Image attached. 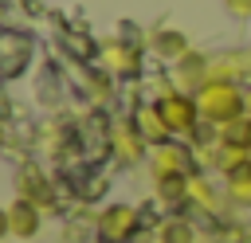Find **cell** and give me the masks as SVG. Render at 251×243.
Masks as SVG:
<instances>
[{
    "label": "cell",
    "mask_w": 251,
    "mask_h": 243,
    "mask_svg": "<svg viewBox=\"0 0 251 243\" xmlns=\"http://www.w3.org/2000/svg\"><path fill=\"white\" fill-rule=\"evenodd\" d=\"M196 106L208 125H227V122L243 118V90L235 82H204L196 94Z\"/></svg>",
    "instance_id": "obj_1"
},
{
    "label": "cell",
    "mask_w": 251,
    "mask_h": 243,
    "mask_svg": "<svg viewBox=\"0 0 251 243\" xmlns=\"http://www.w3.org/2000/svg\"><path fill=\"white\" fill-rule=\"evenodd\" d=\"M157 106H161V114H165V122H169V129H173V133H192V129H196V122H200L196 94L169 90V94H165Z\"/></svg>",
    "instance_id": "obj_2"
},
{
    "label": "cell",
    "mask_w": 251,
    "mask_h": 243,
    "mask_svg": "<svg viewBox=\"0 0 251 243\" xmlns=\"http://www.w3.org/2000/svg\"><path fill=\"white\" fill-rule=\"evenodd\" d=\"M98 231L106 243H126L133 231H137V208L129 204H110L102 216H98Z\"/></svg>",
    "instance_id": "obj_3"
},
{
    "label": "cell",
    "mask_w": 251,
    "mask_h": 243,
    "mask_svg": "<svg viewBox=\"0 0 251 243\" xmlns=\"http://www.w3.org/2000/svg\"><path fill=\"white\" fill-rule=\"evenodd\" d=\"M204 82H208V59H204L200 51L180 55L176 67H173V86H176L180 94H200Z\"/></svg>",
    "instance_id": "obj_4"
},
{
    "label": "cell",
    "mask_w": 251,
    "mask_h": 243,
    "mask_svg": "<svg viewBox=\"0 0 251 243\" xmlns=\"http://www.w3.org/2000/svg\"><path fill=\"white\" fill-rule=\"evenodd\" d=\"M149 172H153V180H169V176H188V157H184V149H176V145H153V153H149Z\"/></svg>",
    "instance_id": "obj_5"
},
{
    "label": "cell",
    "mask_w": 251,
    "mask_h": 243,
    "mask_svg": "<svg viewBox=\"0 0 251 243\" xmlns=\"http://www.w3.org/2000/svg\"><path fill=\"white\" fill-rule=\"evenodd\" d=\"M110 141H114V157H118V161H126V165H137V161L145 157V145H149V141L137 133V125H126V122H118V125H114Z\"/></svg>",
    "instance_id": "obj_6"
},
{
    "label": "cell",
    "mask_w": 251,
    "mask_h": 243,
    "mask_svg": "<svg viewBox=\"0 0 251 243\" xmlns=\"http://www.w3.org/2000/svg\"><path fill=\"white\" fill-rule=\"evenodd\" d=\"M133 125H137V133H141L149 145H165V141H169V133H173L157 102H153V106H137V114H133Z\"/></svg>",
    "instance_id": "obj_7"
},
{
    "label": "cell",
    "mask_w": 251,
    "mask_h": 243,
    "mask_svg": "<svg viewBox=\"0 0 251 243\" xmlns=\"http://www.w3.org/2000/svg\"><path fill=\"white\" fill-rule=\"evenodd\" d=\"M16 188H20V200H31L35 208H51L55 204V192H51V184L35 172V169H24L20 176H16Z\"/></svg>",
    "instance_id": "obj_8"
},
{
    "label": "cell",
    "mask_w": 251,
    "mask_h": 243,
    "mask_svg": "<svg viewBox=\"0 0 251 243\" xmlns=\"http://www.w3.org/2000/svg\"><path fill=\"white\" fill-rule=\"evenodd\" d=\"M8 227H12L16 239H31V235L39 231V208H35L31 200H16V204L8 208Z\"/></svg>",
    "instance_id": "obj_9"
},
{
    "label": "cell",
    "mask_w": 251,
    "mask_h": 243,
    "mask_svg": "<svg viewBox=\"0 0 251 243\" xmlns=\"http://www.w3.org/2000/svg\"><path fill=\"white\" fill-rule=\"evenodd\" d=\"M153 47H157V55H161V59H173V63H176L180 55H188V39H184L180 31H173V27H169V31H157Z\"/></svg>",
    "instance_id": "obj_10"
},
{
    "label": "cell",
    "mask_w": 251,
    "mask_h": 243,
    "mask_svg": "<svg viewBox=\"0 0 251 243\" xmlns=\"http://www.w3.org/2000/svg\"><path fill=\"white\" fill-rule=\"evenodd\" d=\"M106 63H110V71H118V74H122V71H129V74L137 71V55H133L129 47H118V43H106Z\"/></svg>",
    "instance_id": "obj_11"
},
{
    "label": "cell",
    "mask_w": 251,
    "mask_h": 243,
    "mask_svg": "<svg viewBox=\"0 0 251 243\" xmlns=\"http://www.w3.org/2000/svg\"><path fill=\"white\" fill-rule=\"evenodd\" d=\"M227 196H231L235 204H251V165L239 169L235 176H227Z\"/></svg>",
    "instance_id": "obj_12"
},
{
    "label": "cell",
    "mask_w": 251,
    "mask_h": 243,
    "mask_svg": "<svg viewBox=\"0 0 251 243\" xmlns=\"http://www.w3.org/2000/svg\"><path fill=\"white\" fill-rule=\"evenodd\" d=\"M188 200H196L200 208H216V196H212V184L204 176H188Z\"/></svg>",
    "instance_id": "obj_13"
},
{
    "label": "cell",
    "mask_w": 251,
    "mask_h": 243,
    "mask_svg": "<svg viewBox=\"0 0 251 243\" xmlns=\"http://www.w3.org/2000/svg\"><path fill=\"white\" fill-rule=\"evenodd\" d=\"M165 243H192V227H188V223H176V219H173V223L165 227Z\"/></svg>",
    "instance_id": "obj_14"
},
{
    "label": "cell",
    "mask_w": 251,
    "mask_h": 243,
    "mask_svg": "<svg viewBox=\"0 0 251 243\" xmlns=\"http://www.w3.org/2000/svg\"><path fill=\"white\" fill-rule=\"evenodd\" d=\"M224 8H227L231 16H239V20L251 16V0H224Z\"/></svg>",
    "instance_id": "obj_15"
},
{
    "label": "cell",
    "mask_w": 251,
    "mask_h": 243,
    "mask_svg": "<svg viewBox=\"0 0 251 243\" xmlns=\"http://www.w3.org/2000/svg\"><path fill=\"white\" fill-rule=\"evenodd\" d=\"M4 235H12V227H8V208H0V239Z\"/></svg>",
    "instance_id": "obj_16"
},
{
    "label": "cell",
    "mask_w": 251,
    "mask_h": 243,
    "mask_svg": "<svg viewBox=\"0 0 251 243\" xmlns=\"http://www.w3.org/2000/svg\"><path fill=\"white\" fill-rule=\"evenodd\" d=\"M243 114H247V118H251V86H247V90H243Z\"/></svg>",
    "instance_id": "obj_17"
},
{
    "label": "cell",
    "mask_w": 251,
    "mask_h": 243,
    "mask_svg": "<svg viewBox=\"0 0 251 243\" xmlns=\"http://www.w3.org/2000/svg\"><path fill=\"white\" fill-rule=\"evenodd\" d=\"M247 153H251V149H247Z\"/></svg>",
    "instance_id": "obj_18"
}]
</instances>
